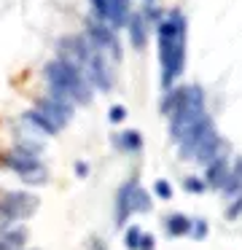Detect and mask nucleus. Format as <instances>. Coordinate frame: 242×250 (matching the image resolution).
<instances>
[{
    "label": "nucleus",
    "instance_id": "nucleus-1",
    "mask_svg": "<svg viewBox=\"0 0 242 250\" xmlns=\"http://www.w3.org/2000/svg\"><path fill=\"white\" fill-rule=\"evenodd\" d=\"M159 60H161V86L170 89L186 65V19L172 11L170 19L159 24Z\"/></svg>",
    "mask_w": 242,
    "mask_h": 250
},
{
    "label": "nucleus",
    "instance_id": "nucleus-2",
    "mask_svg": "<svg viewBox=\"0 0 242 250\" xmlns=\"http://www.w3.org/2000/svg\"><path fill=\"white\" fill-rule=\"evenodd\" d=\"M46 81H48V89L51 94L57 97H65L70 103H78V105H89L91 103V86L89 81L84 78V70L78 65H73L70 60H51L46 65Z\"/></svg>",
    "mask_w": 242,
    "mask_h": 250
},
{
    "label": "nucleus",
    "instance_id": "nucleus-3",
    "mask_svg": "<svg viewBox=\"0 0 242 250\" xmlns=\"http://www.w3.org/2000/svg\"><path fill=\"white\" fill-rule=\"evenodd\" d=\"M38 210V199L24 191H0V231L11 229L16 221H24Z\"/></svg>",
    "mask_w": 242,
    "mask_h": 250
},
{
    "label": "nucleus",
    "instance_id": "nucleus-4",
    "mask_svg": "<svg viewBox=\"0 0 242 250\" xmlns=\"http://www.w3.org/2000/svg\"><path fill=\"white\" fill-rule=\"evenodd\" d=\"M0 164L14 169L16 175H22V180L30 183V186L46 183V167H43V162H38L35 156H30V153H19V151L3 153V156H0Z\"/></svg>",
    "mask_w": 242,
    "mask_h": 250
},
{
    "label": "nucleus",
    "instance_id": "nucleus-5",
    "mask_svg": "<svg viewBox=\"0 0 242 250\" xmlns=\"http://www.w3.org/2000/svg\"><path fill=\"white\" fill-rule=\"evenodd\" d=\"M35 110H41L48 121H51L57 129L67 126V121L73 119V103L65 97H57V94H48V97H41L35 105Z\"/></svg>",
    "mask_w": 242,
    "mask_h": 250
},
{
    "label": "nucleus",
    "instance_id": "nucleus-6",
    "mask_svg": "<svg viewBox=\"0 0 242 250\" xmlns=\"http://www.w3.org/2000/svg\"><path fill=\"white\" fill-rule=\"evenodd\" d=\"M84 78L89 81V86H97L100 92H108V89L113 86V76H110V67H108L105 57H102V51H94V54L89 57V60L84 62Z\"/></svg>",
    "mask_w": 242,
    "mask_h": 250
},
{
    "label": "nucleus",
    "instance_id": "nucleus-7",
    "mask_svg": "<svg viewBox=\"0 0 242 250\" xmlns=\"http://www.w3.org/2000/svg\"><path fill=\"white\" fill-rule=\"evenodd\" d=\"M86 30H89V43L94 46L97 51H113V57H116V60L121 57V49H118L116 35H113L102 22H94V19H91V22L86 24Z\"/></svg>",
    "mask_w": 242,
    "mask_h": 250
},
{
    "label": "nucleus",
    "instance_id": "nucleus-8",
    "mask_svg": "<svg viewBox=\"0 0 242 250\" xmlns=\"http://www.w3.org/2000/svg\"><path fill=\"white\" fill-rule=\"evenodd\" d=\"M223 151H226V146H223V140H220V135L215 132V126H213V129L199 140V146L194 148V159H197L199 164H210L218 153H223Z\"/></svg>",
    "mask_w": 242,
    "mask_h": 250
},
{
    "label": "nucleus",
    "instance_id": "nucleus-9",
    "mask_svg": "<svg viewBox=\"0 0 242 250\" xmlns=\"http://www.w3.org/2000/svg\"><path fill=\"white\" fill-rule=\"evenodd\" d=\"M213 126H215V124H213V119H210V116L204 113L202 119H199L197 124H194L191 129H188L186 135H183L180 140H177V143H180V156H194V148L199 146V140H202V137L207 135V132L213 129Z\"/></svg>",
    "mask_w": 242,
    "mask_h": 250
},
{
    "label": "nucleus",
    "instance_id": "nucleus-10",
    "mask_svg": "<svg viewBox=\"0 0 242 250\" xmlns=\"http://www.w3.org/2000/svg\"><path fill=\"white\" fill-rule=\"evenodd\" d=\"M204 186H210V188H220L223 186V180H226V175H229V156H226V151L223 153H218V156L213 159L210 164H204Z\"/></svg>",
    "mask_w": 242,
    "mask_h": 250
},
{
    "label": "nucleus",
    "instance_id": "nucleus-11",
    "mask_svg": "<svg viewBox=\"0 0 242 250\" xmlns=\"http://www.w3.org/2000/svg\"><path fill=\"white\" fill-rule=\"evenodd\" d=\"M137 186V180H127V183L118 188V196H116V223L124 226L127 218L132 215V191Z\"/></svg>",
    "mask_w": 242,
    "mask_h": 250
},
{
    "label": "nucleus",
    "instance_id": "nucleus-12",
    "mask_svg": "<svg viewBox=\"0 0 242 250\" xmlns=\"http://www.w3.org/2000/svg\"><path fill=\"white\" fill-rule=\"evenodd\" d=\"M220 191H223L226 196H237L242 191V159H237V162L229 167V175H226Z\"/></svg>",
    "mask_w": 242,
    "mask_h": 250
},
{
    "label": "nucleus",
    "instance_id": "nucleus-13",
    "mask_svg": "<svg viewBox=\"0 0 242 250\" xmlns=\"http://www.w3.org/2000/svg\"><path fill=\"white\" fill-rule=\"evenodd\" d=\"M113 27H124L129 22V0H110V11H108Z\"/></svg>",
    "mask_w": 242,
    "mask_h": 250
},
{
    "label": "nucleus",
    "instance_id": "nucleus-14",
    "mask_svg": "<svg viewBox=\"0 0 242 250\" xmlns=\"http://www.w3.org/2000/svg\"><path fill=\"white\" fill-rule=\"evenodd\" d=\"M22 119H24V124H30V126H35V129H41V132H46V135H57V126L51 124V121L46 119V116L41 113V110H27L24 116H22Z\"/></svg>",
    "mask_w": 242,
    "mask_h": 250
},
{
    "label": "nucleus",
    "instance_id": "nucleus-15",
    "mask_svg": "<svg viewBox=\"0 0 242 250\" xmlns=\"http://www.w3.org/2000/svg\"><path fill=\"white\" fill-rule=\"evenodd\" d=\"M191 218L180 215V212H175V215L167 218V231L172 234V237H186V234H191Z\"/></svg>",
    "mask_w": 242,
    "mask_h": 250
},
{
    "label": "nucleus",
    "instance_id": "nucleus-16",
    "mask_svg": "<svg viewBox=\"0 0 242 250\" xmlns=\"http://www.w3.org/2000/svg\"><path fill=\"white\" fill-rule=\"evenodd\" d=\"M129 33H132V46L134 49H143L145 46V22L140 14H134V17H129Z\"/></svg>",
    "mask_w": 242,
    "mask_h": 250
},
{
    "label": "nucleus",
    "instance_id": "nucleus-17",
    "mask_svg": "<svg viewBox=\"0 0 242 250\" xmlns=\"http://www.w3.org/2000/svg\"><path fill=\"white\" fill-rule=\"evenodd\" d=\"M116 140L118 148H124V151H140L143 148V137H140V132L129 129V132H121L118 137H113Z\"/></svg>",
    "mask_w": 242,
    "mask_h": 250
},
{
    "label": "nucleus",
    "instance_id": "nucleus-18",
    "mask_svg": "<svg viewBox=\"0 0 242 250\" xmlns=\"http://www.w3.org/2000/svg\"><path fill=\"white\" fill-rule=\"evenodd\" d=\"M148 210H151L148 191H143L140 186H134V191H132V212H148Z\"/></svg>",
    "mask_w": 242,
    "mask_h": 250
},
{
    "label": "nucleus",
    "instance_id": "nucleus-19",
    "mask_svg": "<svg viewBox=\"0 0 242 250\" xmlns=\"http://www.w3.org/2000/svg\"><path fill=\"white\" fill-rule=\"evenodd\" d=\"M140 237H143V231H140L137 226H132L127 231V237H124V242H127V248L129 250H137V245H140Z\"/></svg>",
    "mask_w": 242,
    "mask_h": 250
},
{
    "label": "nucleus",
    "instance_id": "nucleus-20",
    "mask_svg": "<svg viewBox=\"0 0 242 250\" xmlns=\"http://www.w3.org/2000/svg\"><path fill=\"white\" fill-rule=\"evenodd\" d=\"M91 8L100 19H108V11H110V0H91Z\"/></svg>",
    "mask_w": 242,
    "mask_h": 250
},
{
    "label": "nucleus",
    "instance_id": "nucleus-21",
    "mask_svg": "<svg viewBox=\"0 0 242 250\" xmlns=\"http://www.w3.org/2000/svg\"><path fill=\"white\" fill-rule=\"evenodd\" d=\"M186 191H191V194H202L207 186H204V180H199V178H186Z\"/></svg>",
    "mask_w": 242,
    "mask_h": 250
},
{
    "label": "nucleus",
    "instance_id": "nucleus-22",
    "mask_svg": "<svg viewBox=\"0 0 242 250\" xmlns=\"http://www.w3.org/2000/svg\"><path fill=\"white\" fill-rule=\"evenodd\" d=\"M108 119H110L113 124H121V121L127 119V108H124V105H113L110 113H108Z\"/></svg>",
    "mask_w": 242,
    "mask_h": 250
},
{
    "label": "nucleus",
    "instance_id": "nucleus-23",
    "mask_svg": "<svg viewBox=\"0 0 242 250\" xmlns=\"http://www.w3.org/2000/svg\"><path fill=\"white\" fill-rule=\"evenodd\" d=\"M191 234L197 239H204V237H207V223H204V221H194L191 223Z\"/></svg>",
    "mask_w": 242,
    "mask_h": 250
},
{
    "label": "nucleus",
    "instance_id": "nucleus-24",
    "mask_svg": "<svg viewBox=\"0 0 242 250\" xmlns=\"http://www.w3.org/2000/svg\"><path fill=\"white\" fill-rule=\"evenodd\" d=\"M226 215H229V218H237V215H242V191L234 196V205H231L229 210H226Z\"/></svg>",
    "mask_w": 242,
    "mask_h": 250
},
{
    "label": "nucleus",
    "instance_id": "nucleus-25",
    "mask_svg": "<svg viewBox=\"0 0 242 250\" xmlns=\"http://www.w3.org/2000/svg\"><path fill=\"white\" fill-rule=\"evenodd\" d=\"M154 188H156V194H159L161 199H170V196H172V188H170V183H167V180H156Z\"/></svg>",
    "mask_w": 242,
    "mask_h": 250
},
{
    "label": "nucleus",
    "instance_id": "nucleus-26",
    "mask_svg": "<svg viewBox=\"0 0 242 250\" xmlns=\"http://www.w3.org/2000/svg\"><path fill=\"white\" fill-rule=\"evenodd\" d=\"M154 237H151V234H143V237H140V245H137V250H154Z\"/></svg>",
    "mask_w": 242,
    "mask_h": 250
},
{
    "label": "nucleus",
    "instance_id": "nucleus-27",
    "mask_svg": "<svg viewBox=\"0 0 242 250\" xmlns=\"http://www.w3.org/2000/svg\"><path fill=\"white\" fill-rule=\"evenodd\" d=\"M89 250H108V248H105V242H102V239H91V248Z\"/></svg>",
    "mask_w": 242,
    "mask_h": 250
},
{
    "label": "nucleus",
    "instance_id": "nucleus-28",
    "mask_svg": "<svg viewBox=\"0 0 242 250\" xmlns=\"http://www.w3.org/2000/svg\"><path fill=\"white\" fill-rule=\"evenodd\" d=\"M0 250H19V248H14V245H11V242H5V239L0 237Z\"/></svg>",
    "mask_w": 242,
    "mask_h": 250
},
{
    "label": "nucleus",
    "instance_id": "nucleus-29",
    "mask_svg": "<svg viewBox=\"0 0 242 250\" xmlns=\"http://www.w3.org/2000/svg\"><path fill=\"white\" fill-rule=\"evenodd\" d=\"M75 172H78V175H86L89 169H86V164H75Z\"/></svg>",
    "mask_w": 242,
    "mask_h": 250
}]
</instances>
